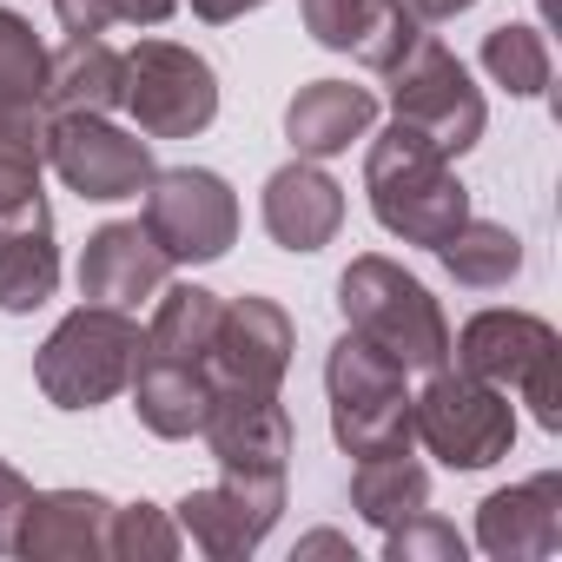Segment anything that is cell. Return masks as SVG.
Returning <instances> with one entry per match:
<instances>
[{
	"instance_id": "obj_1",
	"label": "cell",
	"mask_w": 562,
	"mask_h": 562,
	"mask_svg": "<svg viewBox=\"0 0 562 562\" xmlns=\"http://www.w3.org/2000/svg\"><path fill=\"white\" fill-rule=\"evenodd\" d=\"M364 192H371V212H378L384 232H397V238H411V245H430V251L470 218L463 179H457L450 159H443L424 133H411V126H391V133L371 146V159H364Z\"/></svg>"
},
{
	"instance_id": "obj_2",
	"label": "cell",
	"mask_w": 562,
	"mask_h": 562,
	"mask_svg": "<svg viewBox=\"0 0 562 562\" xmlns=\"http://www.w3.org/2000/svg\"><path fill=\"white\" fill-rule=\"evenodd\" d=\"M338 312L371 351H384L404 371H443V358H450V325H443L437 299L391 258H358L338 278Z\"/></svg>"
},
{
	"instance_id": "obj_3",
	"label": "cell",
	"mask_w": 562,
	"mask_h": 562,
	"mask_svg": "<svg viewBox=\"0 0 562 562\" xmlns=\"http://www.w3.org/2000/svg\"><path fill=\"white\" fill-rule=\"evenodd\" d=\"M139 345H146V331H139L126 312H113V305H80V312L60 318L54 338L41 345L34 378H41V391H47L60 411H93V404H106L113 391H126V378H133V364H139Z\"/></svg>"
},
{
	"instance_id": "obj_4",
	"label": "cell",
	"mask_w": 562,
	"mask_h": 562,
	"mask_svg": "<svg viewBox=\"0 0 562 562\" xmlns=\"http://www.w3.org/2000/svg\"><path fill=\"white\" fill-rule=\"evenodd\" d=\"M325 391H331V437L351 457H391L411 450V391L404 364L371 351L358 331H345L325 358Z\"/></svg>"
},
{
	"instance_id": "obj_5",
	"label": "cell",
	"mask_w": 562,
	"mask_h": 562,
	"mask_svg": "<svg viewBox=\"0 0 562 562\" xmlns=\"http://www.w3.org/2000/svg\"><path fill=\"white\" fill-rule=\"evenodd\" d=\"M457 364L483 384H516L542 430L562 424V345L529 312H476L457 338Z\"/></svg>"
},
{
	"instance_id": "obj_6",
	"label": "cell",
	"mask_w": 562,
	"mask_h": 562,
	"mask_svg": "<svg viewBox=\"0 0 562 562\" xmlns=\"http://www.w3.org/2000/svg\"><path fill=\"white\" fill-rule=\"evenodd\" d=\"M120 106L146 139H192L218 113V80L192 47L139 41L133 54H120Z\"/></svg>"
},
{
	"instance_id": "obj_7",
	"label": "cell",
	"mask_w": 562,
	"mask_h": 562,
	"mask_svg": "<svg viewBox=\"0 0 562 562\" xmlns=\"http://www.w3.org/2000/svg\"><path fill=\"white\" fill-rule=\"evenodd\" d=\"M411 437L430 443V457H443L450 470H483L496 457H509L516 437V411L503 397V384H483L470 371H437L424 397H411Z\"/></svg>"
},
{
	"instance_id": "obj_8",
	"label": "cell",
	"mask_w": 562,
	"mask_h": 562,
	"mask_svg": "<svg viewBox=\"0 0 562 562\" xmlns=\"http://www.w3.org/2000/svg\"><path fill=\"white\" fill-rule=\"evenodd\" d=\"M391 100H397V126L424 133L443 159H457L483 139V93L470 87L463 60L430 34L391 67Z\"/></svg>"
},
{
	"instance_id": "obj_9",
	"label": "cell",
	"mask_w": 562,
	"mask_h": 562,
	"mask_svg": "<svg viewBox=\"0 0 562 562\" xmlns=\"http://www.w3.org/2000/svg\"><path fill=\"white\" fill-rule=\"evenodd\" d=\"M139 225L153 232V245L172 265H212L238 238V199H232V186L218 172L172 166V172L146 179V218Z\"/></svg>"
},
{
	"instance_id": "obj_10",
	"label": "cell",
	"mask_w": 562,
	"mask_h": 562,
	"mask_svg": "<svg viewBox=\"0 0 562 562\" xmlns=\"http://www.w3.org/2000/svg\"><path fill=\"white\" fill-rule=\"evenodd\" d=\"M47 166L80 192V199H139L153 166V146L106 126L100 113H60L47 120Z\"/></svg>"
},
{
	"instance_id": "obj_11",
	"label": "cell",
	"mask_w": 562,
	"mask_h": 562,
	"mask_svg": "<svg viewBox=\"0 0 562 562\" xmlns=\"http://www.w3.org/2000/svg\"><path fill=\"white\" fill-rule=\"evenodd\" d=\"M199 437L212 443L225 476H285V457H292V417L278 404V391H212Z\"/></svg>"
},
{
	"instance_id": "obj_12",
	"label": "cell",
	"mask_w": 562,
	"mask_h": 562,
	"mask_svg": "<svg viewBox=\"0 0 562 562\" xmlns=\"http://www.w3.org/2000/svg\"><path fill=\"white\" fill-rule=\"evenodd\" d=\"M285 364H292V318L285 312H278L271 299L225 305L212 358H205L212 391H278Z\"/></svg>"
},
{
	"instance_id": "obj_13",
	"label": "cell",
	"mask_w": 562,
	"mask_h": 562,
	"mask_svg": "<svg viewBox=\"0 0 562 562\" xmlns=\"http://www.w3.org/2000/svg\"><path fill=\"white\" fill-rule=\"evenodd\" d=\"M285 509V476H225L218 490H192L179 503V529L205 555H251Z\"/></svg>"
},
{
	"instance_id": "obj_14",
	"label": "cell",
	"mask_w": 562,
	"mask_h": 562,
	"mask_svg": "<svg viewBox=\"0 0 562 562\" xmlns=\"http://www.w3.org/2000/svg\"><path fill=\"white\" fill-rule=\"evenodd\" d=\"M166 271H172V258L153 245V232H146L139 218H120V225H100V232L87 238L80 299H87V305L133 312L139 299H159V292H166Z\"/></svg>"
},
{
	"instance_id": "obj_15",
	"label": "cell",
	"mask_w": 562,
	"mask_h": 562,
	"mask_svg": "<svg viewBox=\"0 0 562 562\" xmlns=\"http://www.w3.org/2000/svg\"><path fill=\"white\" fill-rule=\"evenodd\" d=\"M305 27L331 54H358L378 74H391L424 41V21L411 14V0H305Z\"/></svg>"
},
{
	"instance_id": "obj_16",
	"label": "cell",
	"mask_w": 562,
	"mask_h": 562,
	"mask_svg": "<svg viewBox=\"0 0 562 562\" xmlns=\"http://www.w3.org/2000/svg\"><path fill=\"white\" fill-rule=\"evenodd\" d=\"M338 225H345V192L318 166L292 159L265 179V232L285 251H318L338 238Z\"/></svg>"
},
{
	"instance_id": "obj_17",
	"label": "cell",
	"mask_w": 562,
	"mask_h": 562,
	"mask_svg": "<svg viewBox=\"0 0 562 562\" xmlns=\"http://www.w3.org/2000/svg\"><path fill=\"white\" fill-rule=\"evenodd\" d=\"M476 542L503 562L549 555L562 542V476H529L516 490H496L476 516Z\"/></svg>"
},
{
	"instance_id": "obj_18",
	"label": "cell",
	"mask_w": 562,
	"mask_h": 562,
	"mask_svg": "<svg viewBox=\"0 0 562 562\" xmlns=\"http://www.w3.org/2000/svg\"><path fill=\"white\" fill-rule=\"evenodd\" d=\"M133 411L153 437H192L205 430V411H212V378L205 364H186V358H159L139 345V364H133Z\"/></svg>"
},
{
	"instance_id": "obj_19",
	"label": "cell",
	"mask_w": 562,
	"mask_h": 562,
	"mask_svg": "<svg viewBox=\"0 0 562 562\" xmlns=\"http://www.w3.org/2000/svg\"><path fill=\"white\" fill-rule=\"evenodd\" d=\"M106 516L113 503L93 496V490H47L27 503V522H21V555H41V562H80V555H106Z\"/></svg>"
},
{
	"instance_id": "obj_20",
	"label": "cell",
	"mask_w": 562,
	"mask_h": 562,
	"mask_svg": "<svg viewBox=\"0 0 562 562\" xmlns=\"http://www.w3.org/2000/svg\"><path fill=\"white\" fill-rule=\"evenodd\" d=\"M60 285V251H54V218L47 205H21L0 218V312H34Z\"/></svg>"
},
{
	"instance_id": "obj_21",
	"label": "cell",
	"mask_w": 562,
	"mask_h": 562,
	"mask_svg": "<svg viewBox=\"0 0 562 562\" xmlns=\"http://www.w3.org/2000/svg\"><path fill=\"white\" fill-rule=\"evenodd\" d=\"M378 120V100L364 87H345V80H312L292 106H285V133L305 159H331L345 153L351 139H364Z\"/></svg>"
},
{
	"instance_id": "obj_22",
	"label": "cell",
	"mask_w": 562,
	"mask_h": 562,
	"mask_svg": "<svg viewBox=\"0 0 562 562\" xmlns=\"http://www.w3.org/2000/svg\"><path fill=\"white\" fill-rule=\"evenodd\" d=\"M41 106H47V120H60V113H106V106H120V54H113L100 34H67V47H60V54H47Z\"/></svg>"
},
{
	"instance_id": "obj_23",
	"label": "cell",
	"mask_w": 562,
	"mask_h": 562,
	"mask_svg": "<svg viewBox=\"0 0 562 562\" xmlns=\"http://www.w3.org/2000/svg\"><path fill=\"white\" fill-rule=\"evenodd\" d=\"M218 318H225V299H218V292H205V285H172V292H159V312H153V325H146V351L205 364V358H212V338H218Z\"/></svg>"
},
{
	"instance_id": "obj_24",
	"label": "cell",
	"mask_w": 562,
	"mask_h": 562,
	"mask_svg": "<svg viewBox=\"0 0 562 562\" xmlns=\"http://www.w3.org/2000/svg\"><path fill=\"white\" fill-rule=\"evenodd\" d=\"M437 258H443V271L457 278V285H470V292H496V285H509V278L522 271V238H516L509 225L463 218V225L437 245Z\"/></svg>"
},
{
	"instance_id": "obj_25",
	"label": "cell",
	"mask_w": 562,
	"mask_h": 562,
	"mask_svg": "<svg viewBox=\"0 0 562 562\" xmlns=\"http://www.w3.org/2000/svg\"><path fill=\"white\" fill-rule=\"evenodd\" d=\"M351 503H358L378 529H391V522H404V516H417V509L430 503V476L411 463V450L358 457V470H351Z\"/></svg>"
},
{
	"instance_id": "obj_26",
	"label": "cell",
	"mask_w": 562,
	"mask_h": 562,
	"mask_svg": "<svg viewBox=\"0 0 562 562\" xmlns=\"http://www.w3.org/2000/svg\"><path fill=\"white\" fill-rule=\"evenodd\" d=\"M41 166H47V113L41 106L0 113V218L41 199Z\"/></svg>"
},
{
	"instance_id": "obj_27",
	"label": "cell",
	"mask_w": 562,
	"mask_h": 562,
	"mask_svg": "<svg viewBox=\"0 0 562 562\" xmlns=\"http://www.w3.org/2000/svg\"><path fill=\"white\" fill-rule=\"evenodd\" d=\"M483 67H490L496 87L536 100L549 87V41H542V27H496V34H483Z\"/></svg>"
},
{
	"instance_id": "obj_28",
	"label": "cell",
	"mask_w": 562,
	"mask_h": 562,
	"mask_svg": "<svg viewBox=\"0 0 562 562\" xmlns=\"http://www.w3.org/2000/svg\"><path fill=\"white\" fill-rule=\"evenodd\" d=\"M41 80H47V47L34 41L21 14L0 8V113L41 106Z\"/></svg>"
},
{
	"instance_id": "obj_29",
	"label": "cell",
	"mask_w": 562,
	"mask_h": 562,
	"mask_svg": "<svg viewBox=\"0 0 562 562\" xmlns=\"http://www.w3.org/2000/svg\"><path fill=\"white\" fill-rule=\"evenodd\" d=\"M106 555H179V529L153 509V503H133V509H113L106 516Z\"/></svg>"
},
{
	"instance_id": "obj_30",
	"label": "cell",
	"mask_w": 562,
	"mask_h": 562,
	"mask_svg": "<svg viewBox=\"0 0 562 562\" xmlns=\"http://www.w3.org/2000/svg\"><path fill=\"white\" fill-rule=\"evenodd\" d=\"M384 555L391 562H417V555H437V562H463V536L450 529V522H437V516H404V522H391V536H384Z\"/></svg>"
},
{
	"instance_id": "obj_31",
	"label": "cell",
	"mask_w": 562,
	"mask_h": 562,
	"mask_svg": "<svg viewBox=\"0 0 562 562\" xmlns=\"http://www.w3.org/2000/svg\"><path fill=\"white\" fill-rule=\"evenodd\" d=\"M27 503H34V483L14 463H0V555H14L21 522H27Z\"/></svg>"
},
{
	"instance_id": "obj_32",
	"label": "cell",
	"mask_w": 562,
	"mask_h": 562,
	"mask_svg": "<svg viewBox=\"0 0 562 562\" xmlns=\"http://www.w3.org/2000/svg\"><path fill=\"white\" fill-rule=\"evenodd\" d=\"M54 14H60L67 34H106V27L120 21L113 0H54Z\"/></svg>"
},
{
	"instance_id": "obj_33",
	"label": "cell",
	"mask_w": 562,
	"mask_h": 562,
	"mask_svg": "<svg viewBox=\"0 0 562 562\" xmlns=\"http://www.w3.org/2000/svg\"><path fill=\"white\" fill-rule=\"evenodd\" d=\"M113 8H120V21H133V27H159L179 0H113Z\"/></svg>"
},
{
	"instance_id": "obj_34",
	"label": "cell",
	"mask_w": 562,
	"mask_h": 562,
	"mask_svg": "<svg viewBox=\"0 0 562 562\" xmlns=\"http://www.w3.org/2000/svg\"><path fill=\"white\" fill-rule=\"evenodd\" d=\"M251 8H265V0H192L199 21H238V14H251Z\"/></svg>"
},
{
	"instance_id": "obj_35",
	"label": "cell",
	"mask_w": 562,
	"mask_h": 562,
	"mask_svg": "<svg viewBox=\"0 0 562 562\" xmlns=\"http://www.w3.org/2000/svg\"><path fill=\"white\" fill-rule=\"evenodd\" d=\"M470 0H411V14L417 21H450V14H463Z\"/></svg>"
},
{
	"instance_id": "obj_36",
	"label": "cell",
	"mask_w": 562,
	"mask_h": 562,
	"mask_svg": "<svg viewBox=\"0 0 562 562\" xmlns=\"http://www.w3.org/2000/svg\"><path fill=\"white\" fill-rule=\"evenodd\" d=\"M331 549H351L345 536H331V529H318V536H305V555H331Z\"/></svg>"
}]
</instances>
